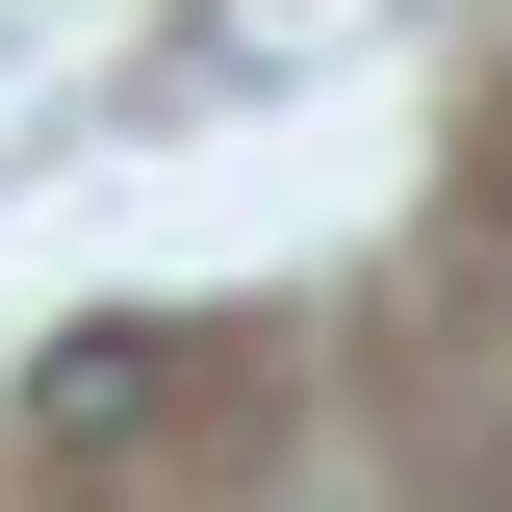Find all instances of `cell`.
<instances>
[{"label": "cell", "instance_id": "1", "mask_svg": "<svg viewBox=\"0 0 512 512\" xmlns=\"http://www.w3.org/2000/svg\"><path fill=\"white\" fill-rule=\"evenodd\" d=\"M180 359H205V333H154V308L52 333V359H26V436H52V461H128V436H180Z\"/></svg>", "mask_w": 512, "mask_h": 512}]
</instances>
